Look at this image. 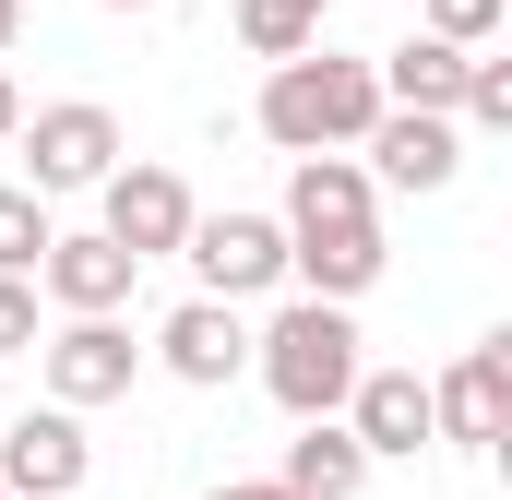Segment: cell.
<instances>
[{
	"mask_svg": "<svg viewBox=\"0 0 512 500\" xmlns=\"http://www.w3.org/2000/svg\"><path fill=\"white\" fill-rule=\"evenodd\" d=\"M370 120H382V72H370V60L298 48V60H274V84H262V131H274L286 155H334V143H358Z\"/></svg>",
	"mask_w": 512,
	"mask_h": 500,
	"instance_id": "1",
	"label": "cell"
},
{
	"mask_svg": "<svg viewBox=\"0 0 512 500\" xmlns=\"http://www.w3.org/2000/svg\"><path fill=\"white\" fill-rule=\"evenodd\" d=\"M251 370H262V393H274L286 417H334L346 381H358V322H346V298L274 310V334H251Z\"/></svg>",
	"mask_w": 512,
	"mask_h": 500,
	"instance_id": "2",
	"label": "cell"
},
{
	"mask_svg": "<svg viewBox=\"0 0 512 500\" xmlns=\"http://www.w3.org/2000/svg\"><path fill=\"white\" fill-rule=\"evenodd\" d=\"M36 358H48V405H120L131 370H143V346L120 334V310H72L60 334H36Z\"/></svg>",
	"mask_w": 512,
	"mask_h": 500,
	"instance_id": "3",
	"label": "cell"
},
{
	"mask_svg": "<svg viewBox=\"0 0 512 500\" xmlns=\"http://www.w3.org/2000/svg\"><path fill=\"white\" fill-rule=\"evenodd\" d=\"M12 143H24L36 191H96V179L120 167V120H108L96 96H72V108H36V120H12Z\"/></svg>",
	"mask_w": 512,
	"mask_h": 500,
	"instance_id": "4",
	"label": "cell"
},
{
	"mask_svg": "<svg viewBox=\"0 0 512 500\" xmlns=\"http://www.w3.org/2000/svg\"><path fill=\"white\" fill-rule=\"evenodd\" d=\"M512 429V334L465 346L453 381H429V441H501Z\"/></svg>",
	"mask_w": 512,
	"mask_h": 500,
	"instance_id": "5",
	"label": "cell"
},
{
	"mask_svg": "<svg viewBox=\"0 0 512 500\" xmlns=\"http://www.w3.org/2000/svg\"><path fill=\"white\" fill-rule=\"evenodd\" d=\"M191 274H203V298H251L286 274V227L274 215H191Z\"/></svg>",
	"mask_w": 512,
	"mask_h": 500,
	"instance_id": "6",
	"label": "cell"
},
{
	"mask_svg": "<svg viewBox=\"0 0 512 500\" xmlns=\"http://www.w3.org/2000/svg\"><path fill=\"white\" fill-rule=\"evenodd\" d=\"M84 429H72V405H36V417H12L0 429V489L12 500H72L84 489Z\"/></svg>",
	"mask_w": 512,
	"mask_h": 500,
	"instance_id": "7",
	"label": "cell"
},
{
	"mask_svg": "<svg viewBox=\"0 0 512 500\" xmlns=\"http://www.w3.org/2000/svg\"><path fill=\"white\" fill-rule=\"evenodd\" d=\"M96 191H108V239H120L131 262L179 250V239H191V215H203V203L179 191V167H108Z\"/></svg>",
	"mask_w": 512,
	"mask_h": 500,
	"instance_id": "8",
	"label": "cell"
},
{
	"mask_svg": "<svg viewBox=\"0 0 512 500\" xmlns=\"http://www.w3.org/2000/svg\"><path fill=\"white\" fill-rule=\"evenodd\" d=\"M358 143L382 155L393 191H453V167H465V120H453V108H382Z\"/></svg>",
	"mask_w": 512,
	"mask_h": 500,
	"instance_id": "9",
	"label": "cell"
},
{
	"mask_svg": "<svg viewBox=\"0 0 512 500\" xmlns=\"http://www.w3.org/2000/svg\"><path fill=\"white\" fill-rule=\"evenodd\" d=\"M155 358H167V370L191 381V393H227V381L251 370V334H239V298H191V310H167Z\"/></svg>",
	"mask_w": 512,
	"mask_h": 500,
	"instance_id": "10",
	"label": "cell"
},
{
	"mask_svg": "<svg viewBox=\"0 0 512 500\" xmlns=\"http://www.w3.org/2000/svg\"><path fill=\"white\" fill-rule=\"evenodd\" d=\"M382 227H286V274L310 286V298H370L382 286Z\"/></svg>",
	"mask_w": 512,
	"mask_h": 500,
	"instance_id": "11",
	"label": "cell"
},
{
	"mask_svg": "<svg viewBox=\"0 0 512 500\" xmlns=\"http://www.w3.org/2000/svg\"><path fill=\"white\" fill-rule=\"evenodd\" d=\"M36 286H48L60 310H120L131 286H143V262L96 227V239H48V250H36Z\"/></svg>",
	"mask_w": 512,
	"mask_h": 500,
	"instance_id": "12",
	"label": "cell"
},
{
	"mask_svg": "<svg viewBox=\"0 0 512 500\" xmlns=\"http://www.w3.org/2000/svg\"><path fill=\"white\" fill-rule=\"evenodd\" d=\"M346 429H358L370 465H382V453H417V441H429V381L417 370H358L346 381Z\"/></svg>",
	"mask_w": 512,
	"mask_h": 500,
	"instance_id": "13",
	"label": "cell"
},
{
	"mask_svg": "<svg viewBox=\"0 0 512 500\" xmlns=\"http://www.w3.org/2000/svg\"><path fill=\"white\" fill-rule=\"evenodd\" d=\"M286 227H370V167L334 143V155H298L286 179Z\"/></svg>",
	"mask_w": 512,
	"mask_h": 500,
	"instance_id": "14",
	"label": "cell"
},
{
	"mask_svg": "<svg viewBox=\"0 0 512 500\" xmlns=\"http://www.w3.org/2000/svg\"><path fill=\"white\" fill-rule=\"evenodd\" d=\"M286 489H298V500H358V489H370V453H358V429H334V417H298V441H286Z\"/></svg>",
	"mask_w": 512,
	"mask_h": 500,
	"instance_id": "15",
	"label": "cell"
},
{
	"mask_svg": "<svg viewBox=\"0 0 512 500\" xmlns=\"http://www.w3.org/2000/svg\"><path fill=\"white\" fill-rule=\"evenodd\" d=\"M370 72H382V108H453L465 48H453V36H405V48H382Z\"/></svg>",
	"mask_w": 512,
	"mask_h": 500,
	"instance_id": "16",
	"label": "cell"
},
{
	"mask_svg": "<svg viewBox=\"0 0 512 500\" xmlns=\"http://www.w3.org/2000/svg\"><path fill=\"white\" fill-rule=\"evenodd\" d=\"M239 48L251 60H298V48H322V12L310 0H239Z\"/></svg>",
	"mask_w": 512,
	"mask_h": 500,
	"instance_id": "17",
	"label": "cell"
},
{
	"mask_svg": "<svg viewBox=\"0 0 512 500\" xmlns=\"http://www.w3.org/2000/svg\"><path fill=\"white\" fill-rule=\"evenodd\" d=\"M48 239H60V227H48V191H12V179H0V274H36Z\"/></svg>",
	"mask_w": 512,
	"mask_h": 500,
	"instance_id": "18",
	"label": "cell"
},
{
	"mask_svg": "<svg viewBox=\"0 0 512 500\" xmlns=\"http://www.w3.org/2000/svg\"><path fill=\"white\" fill-rule=\"evenodd\" d=\"M429 36H453V48H489V36H501V0H429Z\"/></svg>",
	"mask_w": 512,
	"mask_h": 500,
	"instance_id": "19",
	"label": "cell"
},
{
	"mask_svg": "<svg viewBox=\"0 0 512 500\" xmlns=\"http://www.w3.org/2000/svg\"><path fill=\"white\" fill-rule=\"evenodd\" d=\"M0 358H36V286L0 274Z\"/></svg>",
	"mask_w": 512,
	"mask_h": 500,
	"instance_id": "20",
	"label": "cell"
},
{
	"mask_svg": "<svg viewBox=\"0 0 512 500\" xmlns=\"http://www.w3.org/2000/svg\"><path fill=\"white\" fill-rule=\"evenodd\" d=\"M215 500H298V489H286V477H227Z\"/></svg>",
	"mask_w": 512,
	"mask_h": 500,
	"instance_id": "21",
	"label": "cell"
},
{
	"mask_svg": "<svg viewBox=\"0 0 512 500\" xmlns=\"http://www.w3.org/2000/svg\"><path fill=\"white\" fill-rule=\"evenodd\" d=\"M12 120H24V96H12V72H0V143H12Z\"/></svg>",
	"mask_w": 512,
	"mask_h": 500,
	"instance_id": "22",
	"label": "cell"
},
{
	"mask_svg": "<svg viewBox=\"0 0 512 500\" xmlns=\"http://www.w3.org/2000/svg\"><path fill=\"white\" fill-rule=\"evenodd\" d=\"M12 36H24V0H0V48H12Z\"/></svg>",
	"mask_w": 512,
	"mask_h": 500,
	"instance_id": "23",
	"label": "cell"
},
{
	"mask_svg": "<svg viewBox=\"0 0 512 500\" xmlns=\"http://www.w3.org/2000/svg\"><path fill=\"white\" fill-rule=\"evenodd\" d=\"M108 12H155V0H108Z\"/></svg>",
	"mask_w": 512,
	"mask_h": 500,
	"instance_id": "24",
	"label": "cell"
},
{
	"mask_svg": "<svg viewBox=\"0 0 512 500\" xmlns=\"http://www.w3.org/2000/svg\"><path fill=\"white\" fill-rule=\"evenodd\" d=\"M310 12H334V0H310Z\"/></svg>",
	"mask_w": 512,
	"mask_h": 500,
	"instance_id": "25",
	"label": "cell"
},
{
	"mask_svg": "<svg viewBox=\"0 0 512 500\" xmlns=\"http://www.w3.org/2000/svg\"><path fill=\"white\" fill-rule=\"evenodd\" d=\"M0 500H12V489H0Z\"/></svg>",
	"mask_w": 512,
	"mask_h": 500,
	"instance_id": "26",
	"label": "cell"
}]
</instances>
